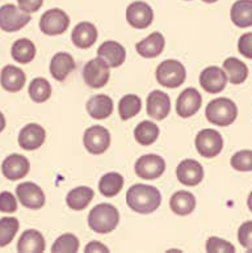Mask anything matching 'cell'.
<instances>
[{
  "instance_id": "6da1fadb",
  "label": "cell",
  "mask_w": 252,
  "mask_h": 253,
  "mask_svg": "<svg viewBox=\"0 0 252 253\" xmlns=\"http://www.w3.org/2000/svg\"><path fill=\"white\" fill-rule=\"evenodd\" d=\"M126 202L133 211L151 214L156 211L162 204V194L155 186L136 184L126 193Z\"/></svg>"
},
{
  "instance_id": "7a4b0ae2",
  "label": "cell",
  "mask_w": 252,
  "mask_h": 253,
  "mask_svg": "<svg viewBox=\"0 0 252 253\" xmlns=\"http://www.w3.org/2000/svg\"><path fill=\"white\" fill-rule=\"evenodd\" d=\"M120 222V212L113 205H96L88 215V226L98 234H109L116 230Z\"/></svg>"
},
{
  "instance_id": "3957f363",
  "label": "cell",
  "mask_w": 252,
  "mask_h": 253,
  "mask_svg": "<svg viewBox=\"0 0 252 253\" xmlns=\"http://www.w3.org/2000/svg\"><path fill=\"white\" fill-rule=\"evenodd\" d=\"M207 121L213 125L226 127L234 124L238 117V108L235 102L227 97L215 98L207 104L205 110Z\"/></svg>"
},
{
  "instance_id": "277c9868",
  "label": "cell",
  "mask_w": 252,
  "mask_h": 253,
  "mask_svg": "<svg viewBox=\"0 0 252 253\" xmlns=\"http://www.w3.org/2000/svg\"><path fill=\"white\" fill-rule=\"evenodd\" d=\"M187 79V71L183 63L176 59H168L159 64L156 68V80L166 88H177Z\"/></svg>"
},
{
  "instance_id": "5b68a950",
  "label": "cell",
  "mask_w": 252,
  "mask_h": 253,
  "mask_svg": "<svg viewBox=\"0 0 252 253\" xmlns=\"http://www.w3.org/2000/svg\"><path fill=\"white\" fill-rule=\"evenodd\" d=\"M196 148L202 158L218 156L223 148V138L214 128H203L196 136Z\"/></svg>"
},
{
  "instance_id": "8992f818",
  "label": "cell",
  "mask_w": 252,
  "mask_h": 253,
  "mask_svg": "<svg viewBox=\"0 0 252 253\" xmlns=\"http://www.w3.org/2000/svg\"><path fill=\"white\" fill-rule=\"evenodd\" d=\"M29 21V13H25L13 4H4L0 7V29L3 32H17L27 27Z\"/></svg>"
},
{
  "instance_id": "52a82bcc",
  "label": "cell",
  "mask_w": 252,
  "mask_h": 253,
  "mask_svg": "<svg viewBox=\"0 0 252 253\" xmlns=\"http://www.w3.org/2000/svg\"><path fill=\"white\" fill-rule=\"evenodd\" d=\"M70 27V17L59 8L46 11L40 20V29L46 36H59Z\"/></svg>"
},
{
  "instance_id": "ba28073f",
  "label": "cell",
  "mask_w": 252,
  "mask_h": 253,
  "mask_svg": "<svg viewBox=\"0 0 252 253\" xmlns=\"http://www.w3.org/2000/svg\"><path fill=\"white\" fill-rule=\"evenodd\" d=\"M83 143L86 150L94 155H101L110 146V132L104 126H91L84 131Z\"/></svg>"
},
{
  "instance_id": "9c48e42d",
  "label": "cell",
  "mask_w": 252,
  "mask_h": 253,
  "mask_svg": "<svg viewBox=\"0 0 252 253\" xmlns=\"http://www.w3.org/2000/svg\"><path fill=\"white\" fill-rule=\"evenodd\" d=\"M109 66L101 58H95L86 63L83 68L84 83L91 88H102L110 78Z\"/></svg>"
},
{
  "instance_id": "30bf717a",
  "label": "cell",
  "mask_w": 252,
  "mask_h": 253,
  "mask_svg": "<svg viewBox=\"0 0 252 253\" xmlns=\"http://www.w3.org/2000/svg\"><path fill=\"white\" fill-rule=\"evenodd\" d=\"M166 170V162L162 156L155 154H147L141 156L136 163V173L143 180L159 178Z\"/></svg>"
},
{
  "instance_id": "8fae6325",
  "label": "cell",
  "mask_w": 252,
  "mask_h": 253,
  "mask_svg": "<svg viewBox=\"0 0 252 253\" xmlns=\"http://www.w3.org/2000/svg\"><path fill=\"white\" fill-rule=\"evenodd\" d=\"M16 196L24 208L38 210L45 205V193L34 182H21L16 188Z\"/></svg>"
},
{
  "instance_id": "7c38bea8",
  "label": "cell",
  "mask_w": 252,
  "mask_h": 253,
  "mask_svg": "<svg viewBox=\"0 0 252 253\" xmlns=\"http://www.w3.org/2000/svg\"><path fill=\"white\" fill-rule=\"evenodd\" d=\"M227 84V75L221 67L210 66L200 74V85L207 93L215 95L222 92Z\"/></svg>"
},
{
  "instance_id": "4fadbf2b",
  "label": "cell",
  "mask_w": 252,
  "mask_h": 253,
  "mask_svg": "<svg viewBox=\"0 0 252 253\" xmlns=\"http://www.w3.org/2000/svg\"><path fill=\"white\" fill-rule=\"evenodd\" d=\"M126 20L136 29H146L154 20V11L146 1H134L126 9Z\"/></svg>"
},
{
  "instance_id": "5bb4252c",
  "label": "cell",
  "mask_w": 252,
  "mask_h": 253,
  "mask_svg": "<svg viewBox=\"0 0 252 253\" xmlns=\"http://www.w3.org/2000/svg\"><path fill=\"white\" fill-rule=\"evenodd\" d=\"M202 97L196 88H187L180 93L176 100V113L181 118H189L195 116L201 108Z\"/></svg>"
},
{
  "instance_id": "9a60e30c",
  "label": "cell",
  "mask_w": 252,
  "mask_h": 253,
  "mask_svg": "<svg viewBox=\"0 0 252 253\" xmlns=\"http://www.w3.org/2000/svg\"><path fill=\"white\" fill-rule=\"evenodd\" d=\"M29 160L19 154H12L4 159L3 164H1V172H3L4 177L11 181H17L20 178H24L29 173Z\"/></svg>"
},
{
  "instance_id": "2e32d148",
  "label": "cell",
  "mask_w": 252,
  "mask_h": 253,
  "mask_svg": "<svg viewBox=\"0 0 252 253\" xmlns=\"http://www.w3.org/2000/svg\"><path fill=\"white\" fill-rule=\"evenodd\" d=\"M176 176L185 186H196L203 178V168L193 159H185L177 166Z\"/></svg>"
},
{
  "instance_id": "e0dca14e",
  "label": "cell",
  "mask_w": 252,
  "mask_h": 253,
  "mask_svg": "<svg viewBox=\"0 0 252 253\" xmlns=\"http://www.w3.org/2000/svg\"><path fill=\"white\" fill-rule=\"evenodd\" d=\"M46 131L38 124H28L21 128L19 134V144L20 147L27 150V151H34L42 147V144L45 143Z\"/></svg>"
},
{
  "instance_id": "ac0fdd59",
  "label": "cell",
  "mask_w": 252,
  "mask_h": 253,
  "mask_svg": "<svg viewBox=\"0 0 252 253\" xmlns=\"http://www.w3.org/2000/svg\"><path fill=\"white\" fill-rule=\"evenodd\" d=\"M147 114L154 120L162 121L171 112V100L163 91H152L147 96Z\"/></svg>"
},
{
  "instance_id": "d6986e66",
  "label": "cell",
  "mask_w": 252,
  "mask_h": 253,
  "mask_svg": "<svg viewBox=\"0 0 252 253\" xmlns=\"http://www.w3.org/2000/svg\"><path fill=\"white\" fill-rule=\"evenodd\" d=\"M25 82H27V75L21 68L8 64L1 70L0 84H1L3 89H5L7 92L15 93V92L21 91L25 85Z\"/></svg>"
},
{
  "instance_id": "ffe728a7",
  "label": "cell",
  "mask_w": 252,
  "mask_h": 253,
  "mask_svg": "<svg viewBox=\"0 0 252 253\" xmlns=\"http://www.w3.org/2000/svg\"><path fill=\"white\" fill-rule=\"evenodd\" d=\"M99 57L105 62L109 67H120L126 59V50L121 43L116 41L104 42L98 49Z\"/></svg>"
},
{
  "instance_id": "44dd1931",
  "label": "cell",
  "mask_w": 252,
  "mask_h": 253,
  "mask_svg": "<svg viewBox=\"0 0 252 253\" xmlns=\"http://www.w3.org/2000/svg\"><path fill=\"white\" fill-rule=\"evenodd\" d=\"M71 40L76 47L90 49L98 40V29L92 23L82 21L74 28V31L71 33Z\"/></svg>"
},
{
  "instance_id": "7402d4cb",
  "label": "cell",
  "mask_w": 252,
  "mask_h": 253,
  "mask_svg": "<svg viewBox=\"0 0 252 253\" xmlns=\"http://www.w3.org/2000/svg\"><path fill=\"white\" fill-rule=\"evenodd\" d=\"M166 40L162 33L154 32L136 45L137 53L143 58H156L163 53Z\"/></svg>"
},
{
  "instance_id": "603a6c76",
  "label": "cell",
  "mask_w": 252,
  "mask_h": 253,
  "mask_svg": "<svg viewBox=\"0 0 252 253\" xmlns=\"http://www.w3.org/2000/svg\"><path fill=\"white\" fill-rule=\"evenodd\" d=\"M76 64L71 54L56 53L50 62V74L58 82H63L75 70Z\"/></svg>"
},
{
  "instance_id": "cb8c5ba5",
  "label": "cell",
  "mask_w": 252,
  "mask_h": 253,
  "mask_svg": "<svg viewBox=\"0 0 252 253\" xmlns=\"http://www.w3.org/2000/svg\"><path fill=\"white\" fill-rule=\"evenodd\" d=\"M46 248L45 239L37 230L24 231L17 243V251L23 253H40Z\"/></svg>"
},
{
  "instance_id": "d4e9b609",
  "label": "cell",
  "mask_w": 252,
  "mask_h": 253,
  "mask_svg": "<svg viewBox=\"0 0 252 253\" xmlns=\"http://www.w3.org/2000/svg\"><path fill=\"white\" fill-rule=\"evenodd\" d=\"M87 112L95 120H105L113 113V100L106 95H96L87 101Z\"/></svg>"
},
{
  "instance_id": "484cf974",
  "label": "cell",
  "mask_w": 252,
  "mask_h": 253,
  "mask_svg": "<svg viewBox=\"0 0 252 253\" xmlns=\"http://www.w3.org/2000/svg\"><path fill=\"white\" fill-rule=\"evenodd\" d=\"M230 17L235 27H252V0H237L231 7Z\"/></svg>"
},
{
  "instance_id": "4316f807",
  "label": "cell",
  "mask_w": 252,
  "mask_h": 253,
  "mask_svg": "<svg viewBox=\"0 0 252 253\" xmlns=\"http://www.w3.org/2000/svg\"><path fill=\"white\" fill-rule=\"evenodd\" d=\"M169 208L176 215H189L196 209V197L191 192H185V190L176 192L171 197Z\"/></svg>"
},
{
  "instance_id": "83f0119b",
  "label": "cell",
  "mask_w": 252,
  "mask_h": 253,
  "mask_svg": "<svg viewBox=\"0 0 252 253\" xmlns=\"http://www.w3.org/2000/svg\"><path fill=\"white\" fill-rule=\"evenodd\" d=\"M95 192L88 186H78L75 189H72L66 197L67 206L71 210L80 211L91 204V201L94 200Z\"/></svg>"
},
{
  "instance_id": "f1b7e54d",
  "label": "cell",
  "mask_w": 252,
  "mask_h": 253,
  "mask_svg": "<svg viewBox=\"0 0 252 253\" xmlns=\"http://www.w3.org/2000/svg\"><path fill=\"white\" fill-rule=\"evenodd\" d=\"M223 70L227 74L230 83L235 84V85L246 82L247 76H249V67L238 58H227L223 62Z\"/></svg>"
},
{
  "instance_id": "f546056e",
  "label": "cell",
  "mask_w": 252,
  "mask_h": 253,
  "mask_svg": "<svg viewBox=\"0 0 252 253\" xmlns=\"http://www.w3.org/2000/svg\"><path fill=\"white\" fill-rule=\"evenodd\" d=\"M11 54L16 62L28 64L36 57V46L28 38H20L12 45Z\"/></svg>"
},
{
  "instance_id": "4dcf8cb0",
  "label": "cell",
  "mask_w": 252,
  "mask_h": 253,
  "mask_svg": "<svg viewBox=\"0 0 252 253\" xmlns=\"http://www.w3.org/2000/svg\"><path fill=\"white\" fill-rule=\"evenodd\" d=\"M124 186V177L117 172L104 174L99 181V190L104 197L112 198L121 192Z\"/></svg>"
},
{
  "instance_id": "1f68e13d",
  "label": "cell",
  "mask_w": 252,
  "mask_h": 253,
  "mask_svg": "<svg viewBox=\"0 0 252 253\" xmlns=\"http://www.w3.org/2000/svg\"><path fill=\"white\" fill-rule=\"evenodd\" d=\"M159 127L151 121H142L134 130V138L141 146H151L159 136Z\"/></svg>"
},
{
  "instance_id": "d6a6232c",
  "label": "cell",
  "mask_w": 252,
  "mask_h": 253,
  "mask_svg": "<svg viewBox=\"0 0 252 253\" xmlns=\"http://www.w3.org/2000/svg\"><path fill=\"white\" fill-rule=\"evenodd\" d=\"M142 109V101L137 95H126L118 102V114L121 120H130L136 117Z\"/></svg>"
},
{
  "instance_id": "836d02e7",
  "label": "cell",
  "mask_w": 252,
  "mask_h": 253,
  "mask_svg": "<svg viewBox=\"0 0 252 253\" xmlns=\"http://www.w3.org/2000/svg\"><path fill=\"white\" fill-rule=\"evenodd\" d=\"M28 92L34 102H45L51 96V85L45 78H36L29 84Z\"/></svg>"
},
{
  "instance_id": "e575fe53",
  "label": "cell",
  "mask_w": 252,
  "mask_h": 253,
  "mask_svg": "<svg viewBox=\"0 0 252 253\" xmlns=\"http://www.w3.org/2000/svg\"><path fill=\"white\" fill-rule=\"evenodd\" d=\"M20 223L16 218L4 216L0 219V248L7 247L15 239Z\"/></svg>"
},
{
  "instance_id": "d590c367",
  "label": "cell",
  "mask_w": 252,
  "mask_h": 253,
  "mask_svg": "<svg viewBox=\"0 0 252 253\" xmlns=\"http://www.w3.org/2000/svg\"><path fill=\"white\" fill-rule=\"evenodd\" d=\"M51 251L55 253L78 252L79 251V239L72 234L60 235L51 247Z\"/></svg>"
},
{
  "instance_id": "8d00e7d4",
  "label": "cell",
  "mask_w": 252,
  "mask_h": 253,
  "mask_svg": "<svg viewBox=\"0 0 252 253\" xmlns=\"http://www.w3.org/2000/svg\"><path fill=\"white\" fill-rule=\"evenodd\" d=\"M231 167L239 172H251L252 170V151L251 150H242L234 154L231 158Z\"/></svg>"
},
{
  "instance_id": "74e56055",
  "label": "cell",
  "mask_w": 252,
  "mask_h": 253,
  "mask_svg": "<svg viewBox=\"0 0 252 253\" xmlns=\"http://www.w3.org/2000/svg\"><path fill=\"white\" fill-rule=\"evenodd\" d=\"M206 251L210 253H219V252H235V247L231 243L226 242L223 239H219L217 236H211L207 239L206 242Z\"/></svg>"
},
{
  "instance_id": "f35d334b",
  "label": "cell",
  "mask_w": 252,
  "mask_h": 253,
  "mask_svg": "<svg viewBox=\"0 0 252 253\" xmlns=\"http://www.w3.org/2000/svg\"><path fill=\"white\" fill-rule=\"evenodd\" d=\"M238 240L241 243V246L250 252L252 251V220L245 222L239 227L238 231Z\"/></svg>"
},
{
  "instance_id": "ab89813d",
  "label": "cell",
  "mask_w": 252,
  "mask_h": 253,
  "mask_svg": "<svg viewBox=\"0 0 252 253\" xmlns=\"http://www.w3.org/2000/svg\"><path fill=\"white\" fill-rule=\"evenodd\" d=\"M17 210V201L13 194L9 192L0 193V211L1 212H15Z\"/></svg>"
},
{
  "instance_id": "60d3db41",
  "label": "cell",
  "mask_w": 252,
  "mask_h": 253,
  "mask_svg": "<svg viewBox=\"0 0 252 253\" xmlns=\"http://www.w3.org/2000/svg\"><path fill=\"white\" fill-rule=\"evenodd\" d=\"M238 50L243 57L252 59V33H246L239 38Z\"/></svg>"
},
{
  "instance_id": "b9f144b4",
  "label": "cell",
  "mask_w": 252,
  "mask_h": 253,
  "mask_svg": "<svg viewBox=\"0 0 252 253\" xmlns=\"http://www.w3.org/2000/svg\"><path fill=\"white\" fill-rule=\"evenodd\" d=\"M19 8L25 13H34L40 11V8L44 4V0H17Z\"/></svg>"
},
{
  "instance_id": "7bdbcfd3",
  "label": "cell",
  "mask_w": 252,
  "mask_h": 253,
  "mask_svg": "<svg viewBox=\"0 0 252 253\" xmlns=\"http://www.w3.org/2000/svg\"><path fill=\"white\" fill-rule=\"evenodd\" d=\"M87 253H91V252H109V248L105 247L104 244L99 242H91L90 244H87V247L84 248Z\"/></svg>"
},
{
  "instance_id": "ee69618b",
  "label": "cell",
  "mask_w": 252,
  "mask_h": 253,
  "mask_svg": "<svg viewBox=\"0 0 252 253\" xmlns=\"http://www.w3.org/2000/svg\"><path fill=\"white\" fill-rule=\"evenodd\" d=\"M4 128H5V117H4L3 113L0 112V132L3 131Z\"/></svg>"
},
{
  "instance_id": "f6af8a7d",
  "label": "cell",
  "mask_w": 252,
  "mask_h": 253,
  "mask_svg": "<svg viewBox=\"0 0 252 253\" xmlns=\"http://www.w3.org/2000/svg\"><path fill=\"white\" fill-rule=\"evenodd\" d=\"M247 205H249V209L252 211V192L250 193V196H249V200H247Z\"/></svg>"
},
{
  "instance_id": "bcb514c9",
  "label": "cell",
  "mask_w": 252,
  "mask_h": 253,
  "mask_svg": "<svg viewBox=\"0 0 252 253\" xmlns=\"http://www.w3.org/2000/svg\"><path fill=\"white\" fill-rule=\"evenodd\" d=\"M203 3H207V4H211V3H217L218 0H202Z\"/></svg>"
},
{
  "instance_id": "7dc6e473",
  "label": "cell",
  "mask_w": 252,
  "mask_h": 253,
  "mask_svg": "<svg viewBox=\"0 0 252 253\" xmlns=\"http://www.w3.org/2000/svg\"><path fill=\"white\" fill-rule=\"evenodd\" d=\"M185 1H191V0H185Z\"/></svg>"
}]
</instances>
